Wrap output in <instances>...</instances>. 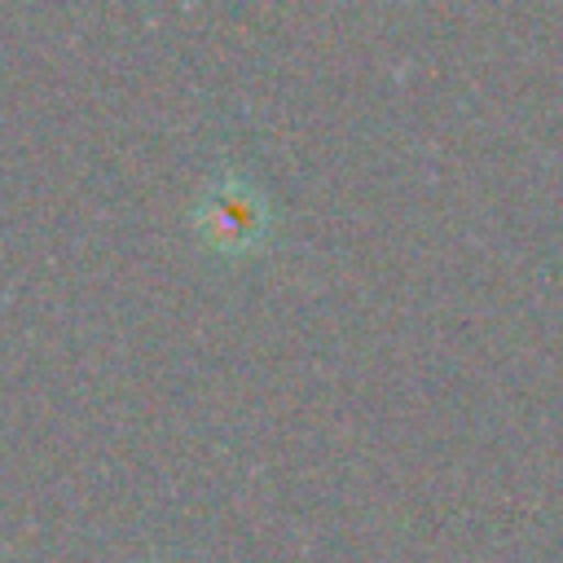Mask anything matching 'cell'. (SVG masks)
Masks as SVG:
<instances>
[{
  "instance_id": "6da1fadb",
  "label": "cell",
  "mask_w": 563,
  "mask_h": 563,
  "mask_svg": "<svg viewBox=\"0 0 563 563\" xmlns=\"http://www.w3.org/2000/svg\"><path fill=\"white\" fill-rule=\"evenodd\" d=\"M194 229L211 251L246 255L273 233V207L246 176H216L194 202Z\"/></svg>"
}]
</instances>
